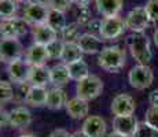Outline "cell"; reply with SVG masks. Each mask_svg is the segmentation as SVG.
Masks as SVG:
<instances>
[{
  "instance_id": "1",
  "label": "cell",
  "mask_w": 158,
  "mask_h": 137,
  "mask_svg": "<svg viewBox=\"0 0 158 137\" xmlns=\"http://www.w3.org/2000/svg\"><path fill=\"white\" fill-rule=\"evenodd\" d=\"M131 55L139 65H148L153 59V52L150 48V41L144 33H132L127 37Z\"/></svg>"
},
{
  "instance_id": "2",
  "label": "cell",
  "mask_w": 158,
  "mask_h": 137,
  "mask_svg": "<svg viewBox=\"0 0 158 137\" xmlns=\"http://www.w3.org/2000/svg\"><path fill=\"white\" fill-rule=\"evenodd\" d=\"M127 62V54L125 50H123L118 45L113 47H106L105 50L99 54L98 65L99 67L109 73H120L121 69L125 66Z\"/></svg>"
},
{
  "instance_id": "3",
  "label": "cell",
  "mask_w": 158,
  "mask_h": 137,
  "mask_svg": "<svg viewBox=\"0 0 158 137\" xmlns=\"http://www.w3.org/2000/svg\"><path fill=\"white\" fill-rule=\"evenodd\" d=\"M50 10L51 8L48 6V3L40 2V0H32V2L25 3L22 18L28 22V25H43V23H47Z\"/></svg>"
},
{
  "instance_id": "4",
  "label": "cell",
  "mask_w": 158,
  "mask_h": 137,
  "mask_svg": "<svg viewBox=\"0 0 158 137\" xmlns=\"http://www.w3.org/2000/svg\"><path fill=\"white\" fill-rule=\"evenodd\" d=\"M76 92H77L78 97L89 102V100L96 99L103 92V82L98 75L89 74L87 78L77 82Z\"/></svg>"
},
{
  "instance_id": "5",
  "label": "cell",
  "mask_w": 158,
  "mask_h": 137,
  "mask_svg": "<svg viewBox=\"0 0 158 137\" xmlns=\"http://www.w3.org/2000/svg\"><path fill=\"white\" fill-rule=\"evenodd\" d=\"M128 80L132 88L138 91L147 89L153 85L154 81V73L153 69L148 65H138L131 69L128 74Z\"/></svg>"
},
{
  "instance_id": "6",
  "label": "cell",
  "mask_w": 158,
  "mask_h": 137,
  "mask_svg": "<svg viewBox=\"0 0 158 137\" xmlns=\"http://www.w3.org/2000/svg\"><path fill=\"white\" fill-rule=\"evenodd\" d=\"M127 29H128V27H127V23H125L124 18H121V17L103 18L99 34H101L105 40H114V38L123 36Z\"/></svg>"
},
{
  "instance_id": "7",
  "label": "cell",
  "mask_w": 158,
  "mask_h": 137,
  "mask_svg": "<svg viewBox=\"0 0 158 137\" xmlns=\"http://www.w3.org/2000/svg\"><path fill=\"white\" fill-rule=\"evenodd\" d=\"M150 22V17H148L146 7H135L127 14L125 17V23L127 27L133 33H143L148 26Z\"/></svg>"
},
{
  "instance_id": "8",
  "label": "cell",
  "mask_w": 158,
  "mask_h": 137,
  "mask_svg": "<svg viewBox=\"0 0 158 137\" xmlns=\"http://www.w3.org/2000/svg\"><path fill=\"white\" fill-rule=\"evenodd\" d=\"M23 48L22 44L18 38H2V44H0V59L2 62L10 63L19 60L22 58Z\"/></svg>"
},
{
  "instance_id": "9",
  "label": "cell",
  "mask_w": 158,
  "mask_h": 137,
  "mask_svg": "<svg viewBox=\"0 0 158 137\" xmlns=\"http://www.w3.org/2000/svg\"><path fill=\"white\" fill-rule=\"evenodd\" d=\"M28 22L23 18H11V19H2L0 32L2 38H18L26 34Z\"/></svg>"
},
{
  "instance_id": "10",
  "label": "cell",
  "mask_w": 158,
  "mask_h": 137,
  "mask_svg": "<svg viewBox=\"0 0 158 137\" xmlns=\"http://www.w3.org/2000/svg\"><path fill=\"white\" fill-rule=\"evenodd\" d=\"M136 110L135 100L127 93H118L111 102V112L115 117H128L133 115Z\"/></svg>"
},
{
  "instance_id": "11",
  "label": "cell",
  "mask_w": 158,
  "mask_h": 137,
  "mask_svg": "<svg viewBox=\"0 0 158 137\" xmlns=\"http://www.w3.org/2000/svg\"><path fill=\"white\" fill-rule=\"evenodd\" d=\"M30 67H32V66H30L26 60H22V59L10 63V65L7 66V74H8L10 81L17 85L28 82Z\"/></svg>"
},
{
  "instance_id": "12",
  "label": "cell",
  "mask_w": 158,
  "mask_h": 137,
  "mask_svg": "<svg viewBox=\"0 0 158 137\" xmlns=\"http://www.w3.org/2000/svg\"><path fill=\"white\" fill-rule=\"evenodd\" d=\"M48 59H50V55H48L47 47L41 44L33 42L25 52V60L30 66H45Z\"/></svg>"
},
{
  "instance_id": "13",
  "label": "cell",
  "mask_w": 158,
  "mask_h": 137,
  "mask_svg": "<svg viewBox=\"0 0 158 137\" xmlns=\"http://www.w3.org/2000/svg\"><path fill=\"white\" fill-rule=\"evenodd\" d=\"M138 119L133 115L128 117H114L113 119V132L120 133L125 137H132L138 129Z\"/></svg>"
},
{
  "instance_id": "14",
  "label": "cell",
  "mask_w": 158,
  "mask_h": 137,
  "mask_svg": "<svg viewBox=\"0 0 158 137\" xmlns=\"http://www.w3.org/2000/svg\"><path fill=\"white\" fill-rule=\"evenodd\" d=\"M83 130L89 137H105L106 136V121L99 115H88L83 123Z\"/></svg>"
},
{
  "instance_id": "15",
  "label": "cell",
  "mask_w": 158,
  "mask_h": 137,
  "mask_svg": "<svg viewBox=\"0 0 158 137\" xmlns=\"http://www.w3.org/2000/svg\"><path fill=\"white\" fill-rule=\"evenodd\" d=\"M8 117V126L15 127V129H22L32 123V112L25 107H17L7 112Z\"/></svg>"
},
{
  "instance_id": "16",
  "label": "cell",
  "mask_w": 158,
  "mask_h": 137,
  "mask_svg": "<svg viewBox=\"0 0 158 137\" xmlns=\"http://www.w3.org/2000/svg\"><path fill=\"white\" fill-rule=\"evenodd\" d=\"M66 112L72 119H84L88 117V112H89V106L88 102L81 97L76 96L68 100V104H66Z\"/></svg>"
},
{
  "instance_id": "17",
  "label": "cell",
  "mask_w": 158,
  "mask_h": 137,
  "mask_svg": "<svg viewBox=\"0 0 158 137\" xmlns=\"http://www.w3.org/2000/svg\"><path fill=\"white\" fill-rule=\"evenodd\" d=\"M77 44L80 45V48L83 50L84 54H101L105 50L103 41L94 33L81 34V37L77 40Z\"/></svg>"
},
{
  "instance_id": "18",
  "label": "cell",
  "mask_w": 158,
  "mask_h": 137,
  "mask_svg": "<svg viewBox=\"0 0 158 137\" xmlns=\"http://www.w3.org/2000/svg\"><path fill=\"white\" fill-rule=\"evenodd\" d=\"M32 36H33V41L36 44H41V45H45V47L58 38V33L51 26H48L47 23L33 26Z\"/></svg>"
},
{
  "instance_id": "19",
  "label": "cell",
  "mask_w": 158,
  "mask_h": 137,
  "mask_svg": "<svg viewBox=\"0 0 158 137\" xmlns=\"http://www.w3.org/2000/svg\"><path fill=\"white\" fill-rule=\"evenodd\" d=\"M95 6L102 17H118L123 10V0H95Z\"/></svg>"
},
{
  "instance_id": "20",
  "label": "cell",
  "mask_w": 158,
  "mask_h": 137,
  "mask_svg": "<svg viewBox=\"0 0 158 137\" xmlns=\"http://www.w3.org/2000/svg\"><path fill=\"white\" fill-rule=\"evenodd\" d=\"M51 82L50 69L47 66H32L29 73L28 84L32 87H45Z\"/></svg>"
},
{
  "instance_id": "21",
  "label": "cell",
  "mask_w": 158,
  "mask_h": 137,
  "mask_svg": "<svg viewBox=\"0 0 158 137\" xmlns=\"http://www.w3.org/2000/svg\"><path fill=\"white\" fill-rule=\"evenodd\" d=\"M47 99L48 91L45 89V87H32L30 85L25 97V103L32 107H43L47 104Z\"/></svg>"
},
{
  "instance_id": "22",
  "label": "cell",
  "mask_w": 158,
  "mask_h": 137,
  "mask_svg": "<svg viewBox=\"0 0 158 137\" xmlns=\"http://www.w3.org/2000/svg\"><path fill=\"white\" fill-rule=\"evenodd\" d=\"M66 104H68V96H66V92L60 87H55L48 91V99L47 104H45L47 108L56 111V110L66 107Z\"/></svg>"
},
{
  "instance_id": "23",
  "label": "cell",
  "mask_w": 158,
  "mask_h": 137,
  "mask_svg": "<svg viewBox=\"0 0 158 137\" xmlns=\"http://www.w3.org/2000/svg\"><path fill=\"white\" fill-rule=\"evenodd\" d=\"M83 50L80 48V45L76 41H68L63 45V52L60 59L63 60L65 65H70L73 62H77V60L83 59Z\"/></svg>"
},
{
  "instance_id": "24",
  "label": "cell",
  "mask_w": 158,
  "mask_h": 137,
  "mask_svg": "<svg viewBox=\"0 0 158 137\" xmlns=\"http://www.w3.org/2000/svg\"><path fill=\"white\" fill-rule=\"evenodd\" d=\"M50 75H51V84L55 87H63V85L69 84L72 80L70 74H69L68 65L60 63V65H55L50 69Z\"/></svg>"
},
{
  "instance_id": "25",
  "label": "cell",
  "mask_w": 158,
  "mask_h": 137,
  "mask_svg": "<svg viewBox=\"0 0 158 137\" xmlns=\"http://www.w3.org/2000/svg\"><path fill=\"white\" fill-rule=\"evenodd\" d=\"M69 69V74L73 81H81L84 78H87L89 75V67L83 59L77 60V62H73L70 65H68Z\"/></svg>"
},
{
  "instance_id": "26",
  "label": "cell",
  "mask_w": 158,
  "mask_h": 137,
  "mask_svg": "<svg viewBox=\"0 0 158 137\" xmlns=\"http://www.w3.org/2000/svg\"><path fill=\"white\" fill-rule=\"evenodd\" d=\"M47 25L52 27L56 33H62L63 29L68 26L65 13L58 10H50V14H48V18H47Z\"/></svg>"
},
{
  "instance_id": "27",
  "label": "cell",
  "mask_w": 158,
  "mask_h": 137,
  "mask_svg": "<svg viewBox=\"0 0 158 137\" xmlns=\"http://www.w3.org/2000/svg\"><path fill=\"white\" fill-rule=\"evenodd\" d=\"M73 14H74L76 21H77L78 25L88 26V23L92 21L91 11L85 4H76V7L73 8Z\"/></svg>"
},
{
  "instance_id": "28",
  "label": "cell",
  "mask_w": 158,
  "mask_h": 137,
  "mask_svg": "<svg viewBox=\"0 0 158 137\" xmlns=\"http://www.w3.org/2000/svg\"><path fill=\"white\" fill-rule=\"evenodd\" d=\"M17 10H18L17 0H0V15H2V19L15 18Z\"/></svg>"
},
{
  "instance_id": "29",
  "label": "cell",
  "mask_w": 158,
  "mask_h": 137,
  "mask_svg": "<svg viewBox=\"0 0 158 137\" xmlns=\"http://www.w3.org/2000/svg\"><path fill=\"white\" fill-rule=\"evenodd\" d=\"M81 25H78L77 22H74V23H68V26L63 29V32H62V38H63V41L65 42H68V41H76V40H78V38L81 37V34H80V27ZM77 42V41H76Z\"/></svg>"
},
{
  "instance_id": "30",
  "label": "cell",
  "mask_w": 158,
  "mask_h": 137,
  "mask_svg": "<svg viewBox=\"0 0 158 137\" xmlns=\"http://www.w3.org/2000/svg\"><path fill=\"white\" fill-rule=\"evenodd\" d=\"M15 96L14 93V88L11 85L10 81H2L0 82V100H2V104H6L10 100H13Z\"/></svg>"
},
{
  "instance_id": "31",
  "label": "cell",
  "mask_w": 158,
  "mask_h": 137,
  "mask_svg": "<svg viewBox=\"0 0 158 137\" xmlns=\"http://www.w3.org/2000/svg\"><path fill=\"white\" fill-rule=\"evenodd\" d=\"M63 45H65V41L58 40V38L55 41L51 42V44L47 45V51H48V55H50V59H56V58L62 56Z\"/></svg>"
},
{
  "instance_id": "32",
  "label": "cell",
  "mask_w": 158,
  "mask_h": 137,
  "mask_svg": "<svg viewBox=\"0 0 158 137\" xmlns=\"http://www.w3.org/2000/svg\"><path fill=\"white\" fill-rule=\"evenodd\" d=\"M144 122L151 126L154 130L158 132V107L151 106L150 108L146 111V117H144Z\"/></svg>"
},
{
  "instance_id": "33",
  "label": "cell",
  "mask_w": 158,
  "mask_h": 137,
  "mask_svg": "<svg viewBox=\"0 0 158 137\" xmlns=\"http://www.w3.org/2000/svg\"><path fill=\"white\" fill-rule=\"evenodd\" d=\"M157 130H154L151 126H148L146 122H140L138 125L135 135L132 137H157Z\"/></svg>"
},
{
  "instance_id": "34",
  "label": "cell",
  "mask_w": 158,
  "mask_h": 137,
  "mask_svg": "<svg viewBox=\"0 0 158 137\" xmlns=\"http://www.w3.org/2000/svg\"><path fill=\"white\" fill-rule=\"evenodd\" d=\"M47 3L51 10H58L62 11V13H66L68 10H70L73 4L72 0H47Z\"/></svg>"
},
{
  "instance_id": "35",
  "label": "cell",
  "mask_w": 158,
  "mask_h": 137,
  "mask_svg": "<svg viewBox=\"0 0 158 137\" xmlns=\"http://www.w3.org/2000/svg\"><path fill=\"white\" fill-rule=\"evenodd\" d=\"M144 7H146L148 17H150V21L157 22L158 21V0H148Z\"/></svg>"
},
{
  "instance_id": "36",
  "label": "cell",
  "mask_w": 158,
  "mask_h": 137,
  "mask_svg": "<svg viewBox=\"0 0 158 137\" xmlns=\"http://www.w3.org/2000/svg\"><path fill=\"white\" fill-rule=\"evenodd\" d=\"M101 25H102V21L92 19L89 23H88V27H89L91 33H99L101 32Z\"/></svg>"
},
{
  "instance_id": "37",
  "label": "cell",
  "mask_w": 158,
  "mask_h": 137,
  "mask_svg": "<svg viewBox=\"0 0 158 137\" xmlns=\"http://www.w3.org/2000/svg\"><path fill=\"white\" fill-rule=\"evenodd\" d=\"M50 137H72V135L65 129H55L50 135Z\"/></svg>"
},
{
  "instance_id": "38",
  "label": "cell",
  "mask_w": 158,
  "mask_h": 137,
  "mask_svg": "<svg viewBox=\"0 0 158 137\" xmlns=\"http://www.w3.org/2000/svg\"><path fill=\"white\" fill-rule=\"evenodd\" d=\"M148 102H150L151 106H156V107H158V89L153 91V92L148 95Z\"/></svg>"
},
{
  "instance_id": "39",
  "label": "cell",
  "mask_w": 158,
  "mask_h": 137,
  "mask_svg": "<svg viewBox=\"0 0 158 137\" xmlns=\"http://www.w3.org/2000/svg\"><path fill=\"white\" fill-rule=\"evenodd\" d=\"M72 137H89V136H88L87 133L84 132L83 129H81V130H77V132H74V133H73Z\"/></svg>"
},
{
  "instance_id": "40",
  "label": "cell",
  "mask_w": 158,
  "mask_h": 137,
  "mask_svg": "<svg viewBox=\"0 0 158 137\" xmlns=\"http://www.w3.org/2000/svg\"><path fill=\"white\" fill-rule=\"evenodd\" d=\"M73 3H74V4H88V3L91 2V0H72Z\"/></svg>"
},
{
  "instance_id": "41",
  "label": "cell",
  "mask_w": 158,
  "mask_h": 137,
  "mask_svg": "<svg viewBox=\"0 0 158 137\" xmlns=\"http://www.w3.org/2000/svg\"><path fill=\"white\" fill-rule=\"evenodd\" d=\"M153 38H154V44H156L157 47H158V30H156V32H154Z\"/></svg>"
},
{
  "instance_id": "42",
  "label": "cell",
  "mask_w": 158,
  "mask_h": 137,
  "mask_svg": "<svg viewBox=\"0 0 158 137\" xmlns=\"http://www.w3.org/2000/svg\"><path fill=\"white\" fill-rule=\"evenodd\" d=\"M107 137H125L123 135H120V133H115V132H111L110 135H107Z\"/></svg>"
},
{
  "instance_id": "43",
  "label": "cell",
  "mask_w": 158,
  "mask_h": 137,
  "mask_svg": "<svg viewBox=\"0 0 158 137\" xmlns=\"http://www.w3.org/2000/svg\"><path fill=\"white\" fill-rule=\"evenodd\" d=\"M19 137H36V136H33V135H21Z\"/></svg>"
},
{
  "instance_id": "44",
  "label": "cell",
  "mask_w": 158,
  "mask_h": 137,
  "mask_svg": "<svg viewBox=\"0 0 158 137\" xmlns=\"http://www.w3.org/2000/svg\"><path fill=\"white\" fill-rule=\"evenodd\" d=\"M17 2H25V3H28V2H32V0H17Z\"/></svg>"
}]
</instances>
